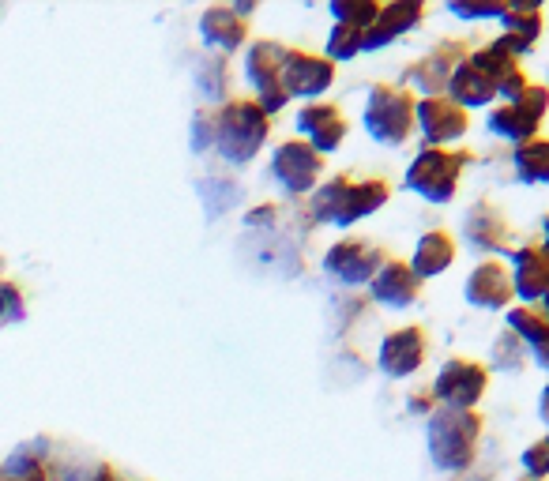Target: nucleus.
Masks as SVG:
<instances>
[{
	"instance_id": "29",
	"label": "nucleus",
	"mask_w": 549,
	"mask_h": 481,
	"mask_svg": "<svg viewBox=\"0 0 549 481\" xmlns=\"http://www.w3.org/2000/svg\"><path fill=\"white\" fill-rule=\"evenodd\" d=\"M448 8H452V16H459V19H501L504 16V4H493V0H478V4L452 0Z\"/></svg>"
},
{
	"instance_id": "22",
	"label": "nucleus",
	"mask_w": 549,
	"mask_h": 481,
	"mask_svg": "<svg viewBox=\"0 0 549 481\" xmlns=\"http://www.w3.org/2000/svg\"><path fill=\"white\" fill-rule=\"evenodd\" d=\"M508 327L519 335V342L531 350L534 365L549 369V324L542 309H531V305H519V309L508 312Z\"/></svg>"
},
{
	"instance_id": "32",
	"label": "nucleus",
	"mask_w": 549,
	"mask_h": 481,
	"mask_svg": "<svg viewBox=\"0 0 549 481\" xmlns=\"http://www.w3.org/2000/svg\"><path fill=\"white\" fill-rule=\"evenodd\" d=\"M542 316H546V324H549V294L542 297Z\"/></svg>"
},
{
	"instance_id": "28",
	"label": "nucleus",
	"mask_w": 549,
	"mask_h": 481,
	"mask_svg": "<svg viewBox=\"0 0 549 481\" xmlns=\"http://www.w3.org/2000/svg\"><path fill=\"white\" fill-rule=\"evenodd\" d=\"M523 459V470H527V478H549V436H542V440H534L531 448L519 455Z\"/></svg>"
},
{
	"instance_id": "3",
	"label": "nucleus",
	"mask_w": 549,
	"mask_h": 481,
	"mask_svg": "<svg viewBox=\"0 0 549 481\" xmlns=\"http://www.w3.org/2000/svg\"><path fill=\"white\" fill-rule=\"evenodd\" d=\"M471 155L467 151H448V147H425L414 155L407 170V188L418 192L429 203H448L459 188V177L467 170Z\"/></svg>"
},
{
	"instance_id": "10",
	"label": "nucleus",
	"mask_w": 549,
	"mask_h": 481,
	"mask_svg": "<svg viewBox=\"0 0 549 481\" xmlns=\"http://www.w3.org/2000/svg\"><path fill=\"white\" fill-rule=\"evenodd\" d=\"M425 350H429V342H425L422 327H399L380 342V373L395 376V380L418 373L425 365Z\"/></svg>"
},
{
	"instance_id": "12",
	"label": "nucleus",
	"mask_w": 549,
	"mask_h": 481,
	"mask_svg": "<svg viewBox=\"0 0 549 481\" xmlns=\"http://www.w3.org/2000/svg\"><path fill=\"white\" fill-rule=\"evenodd\" d=\"M425 16V8L418 0H395V4H384L373 19V27L361 34V49H380L392 46L399 34H407L410 27H418Z\"/></svg>"
},
{
	"instance_id": "18",
	"label": "nucleus",
	"mask_w": 549,
	"mask_h": 481,
	"mask_svg": "<svg viewBox=\"0 0 549 481\" xmlns=\"http://www.w3.org/2000/svg\"><path fill=\"white\" fill-rule=\"evenodd\" d=\"M298 128L313 140V151L324 155V151H335L346 136V125L339 117V109L328 106V102H316V106H305L298 113Z\"/></svg>"
},
{
	"instance_id": "19",
	"label": "nucleus",
	"mask_w": 549,
	"mask_h": 481,
	"mask_svg": "<svg viewBox=\"0 0 549 481\" xmlns=\"http://www.w3.org/2000/svg\"><path fill=\"white\" fill-rule=\"evenodd\" d=\"M267 136V125H264V113H256L252 106H234L230 117H226V132H222V143L234 151L230 158H249Z\"/></svg>"
},
{
	"instance_id": "6",
	"label": "nucleus",
	"mask_w": 549,
	"mask_h": 481,
	"mask_svg": "<svg viewBox=\"0 0 549 481\" xmlns=\"http://www.w3.org/2000/svg\"><path fill=\"white\" fill-rule=\"evenodd\" d=\"M546 109H549V91L538 87V83H531L516 102H504L501 109H493L486 125L493 136H504V140H512L519 147V143L534 140V132L542 125Z\"/></svg>"
},
{
	"instance_id": "14",
	"label": "nucleus",
	"mask_w": 549,
	"mask_h": 481,
	"mask_svg": "<svg viewBox=\"0 0 549 481\" xmlns=\"http://www.w3.org/2000/svg\"><path fill=\"white\" fill-rule=\"evenodd\" d=\"M335 79L331 61L309 57V53H286L283 61V91L286 94H301V98H316L324 94Z\"/></svg>"
},
{
	"instance_id": "23",
	"label": "nucleus",
	"mask_w": 549,
	"mask_h": 481,
	"mask_svg": "<svg viewBox=\"0 0 549 481\" xmlns=\"http://www.w3.org/2000/svg\"><path fill=\"white\" fill-rule=\"evenodd\" d=\"M463 230L471 237L474 249H504L508 245V222L497 207H489V203H478L467 222H463Z\"/></svg>"
},
{
	"instance_id": "33",
	"label": "nucleus",
	"mask_w": 549,
	"mask_h": 481,
	"mask_svg": "<svg viewBox=\"0 0 549 481\" xmlns=\"http://www.w3.org/2000/svg\"><path fill=\"white\" fill-rule=\"evenodd\" d=\"M519 481H538V478H519Z\"/></svg>"
},
{
	"instance_id": "17",
	"label": "nucleus",
	"mask_w": 549,
	"mask_h": 481,
	"mask_svg": "<svg viewBox=\"0 0 549 481\" xmlns=\"http://www.w3.org/2000/svg\"><path fill=\"white\" fill-rule=\"evenodd\" d=\"M501 42L512 53H531L538 46V38H542V12H538V4H527V0H516V4H504V16H501Z\"/></svg>"
},
{
	"instance_id": "7",
	"label": "nucleus",
	"mask_w": 549,
	"mask_h": 481,
	"mask_svg": "<svg viewBox=\"0 0 549 481\" xmlns=\"http://www.w3.org/2000/svg\"><path fill=\"white\" fill-rule=\"evenodd\" d=\"M467 125H471L467 109L455 106L448 94H433V98H422L414 106V128L429 140V147H444V143L459 140Z\"/></svg>"
},
{
	"instance_id": "21",
	"label": "nucleus",
	"mask_w": 549,
	"mask_h": 481,
	"mask_svg": "<svg viewBox=\"0 0 549 481\" xmlns=\"http://www.w3.org/2000/svg\"><path fill=\"white\" fill-rule=\"evenodd\" d=\"M455 264V241L452 233L444 230H429L418 237V245H414V256H410V271L418 275V279H433L440 271H448Z\"/></svg>"
},
{
	"instance_id": "5",
	"label": "nucleus",
	"mask_w": 549,
	"mask_h": 481,
	"mask_svg": "<svg viewBox=\"0 0 549 481\" xmlns=\"http://www.w3.org/2000/svg\"><path fill=\"white\" fill-rule=\"evenodd\" d=\"M489 388V373L482 361L471 357H452L440 365L437 380H433V403L448 406V410H474L478 399Z\"/></svg>"
},
{
	"instance_id": "31",
	"label": "nucleus",
	"mask_w": 549,
	"mask_h": 481,
	"mask_svg": "<svg viewBox=\"0 0 549 481\" xmlns=\"http://www.w3.org/2000/svg\"><path fill=\"white\" fill-rule=\"evenodd\" d=\"M538 249L546 252V260H549V218H546V241H542V245H538Z\"/></svg>"
},
{
	"instance_id": "16",
	"label": "nucleus",
	"mask_w": 549,
	"mask_h": 481,
	"mask_svg": "<svg viewBox=\"0 0 549 481\" xmlns=\"http://www.w3.org/2000/svg\"><path fill=\"white\" fill-rule=\"evenodd\" d=\"M418 294H422V279L403 260H388L373 275V297L388 309H407V305L418 301Z\"/></svg>"
},
{
	"instance_id": "2",
	"label": "nucleus",
	"mask_w": 549,
	"mask_h": 481,
	"mask_svg": "<svg viewBox=\"0 0 549 481\" xmlns=\"http://www.w3.org/2000/svg\"><path fill=\"white\" fill-rule=\"evenodd\" d=\"M392 196L388 181H350V177H335L331 185H324L316 192L313 211L316 218L324 222H335V226H350L358 218L373 215L377 207H384Z\"/></svg>"
},
{
	"instance_id": "24",
	"label": "nucleus",
	"mask_w": 549,
	"mask_h": 481,
	"mask_svg": "<svg viewBox=\"0 0 549 481\" xmlns=\"http://www.w3.org/2000/svg\"><path fill=\"white\" fill-rule=\"evenodd\" d=\"M516 173L519 181H527V185H549V140H527L516 147Z\"/></svg>"
},
{
	"instance_id": "25",
	"label": "nucleus",
	"mask_w": 549,
	"mask_h": 481,
	"mask_svg": "<svg viewBox=\"0 0 549 481\" xmlns=\"http://www.w3.org/2000/svg\"><path fill=\"white\" fill-rule=\"evenodd\" d=\"M467 61L478 64V68H482V72H486V76L493 79V83H501L504 76H512V72L519 68V64H516V53L504 46L501 38H497V42H489V46H482L478 53H471Z\"/></svg>"
},
{
	"instance_id": "27",
	"label": "nucleus",
	"mask_w": 549,
	"mask_h": 481,
	"mask_svg": "<svg viewBox=\"0 0 549 481\" xmlns=\"http://www.w3.org/2000/svg\"><path fill=\"white\" fill-rule=\"evenodd\" d=\"M358 53H361V34L335 23V31H331V38H328L331 61H350V57H358Z\"/></svg>"
},
{
	"instance_id": "13",
	"label": "nucleus",
	"mask_w": 549,
	"mask_h": 481,
	"mask_svg": "<svg viewBox=\"0 0 549 481\" xmlns=\"http://www.w3.org/2000/svg\"><path fill=\"white\" fill-rule=\"evenodd\" d=\"M324 170V155H316L309 143H283L275 155V177L290 192H309Z\"/></svg>"
},
{
	"instance_id": "11",
	"label": "nucleus",
	"mask_w": 549,
	"mask_h": 481,
	"mask_svg": "<svg viewBox=\"0 0 549 481\" xmlns=\"http://www.w3.org/2000/svg\"><path fill=\"white\" fill-rule=\"evenodd\" d=\"M463 294L474 309H504L512 301V271L501 260H486L471 271V279L463 286Z\"/></svg>"
},
{
	"instance_id": "4",
	"label": "nucleus",
	"mask_w": 549,
	"mask_h": 481,
	"mask_svg": "<svg viewBox=\"0 0 549 481\" xmlns=\"http://www.w3.org/2000/svg\"><path fill=\"white\" fill-rule=\"evenodd\" d=\"M414 106L418 98L407 87H373L365 102V132L384 147H403L414 132Z\"/></svg>"
},
{
	"instance_id": "26",
	"label": "nucleus",
	"mask_w": 549,
	"mask_h": 481,
	"mask_svg": "<svg viewBox=\"0 0 549 481\" xmlns=\"http://www.w3.org/2000/svg\"><path fill=\"white\" fill-rule=\"evenodd\" d=\"M380 4H373V0H354V4H331V16H335V23L339 27H350V31L365 34L369 27H373V19H377Z\"/></svg>"
},
{
	"instance_id": "1",
	"label": "nucleus",
	"mask_w": 549,
	"mask_h": 481,
	"mask_svg": "<svg viewBox=\"0 0 549 481\" xmlns=\"http://www.w3.org/2000/svg\"><path fill=\"white\" fill-rule=\"evenodd\" d=\"M429 455L440 470H467L478 451V436H482V418L474 410H448L440 406L429 414Z\"/></svg>"
},
{
	"instance_id": "34",
	"label": "nucleus",
	"mask_w": 549,
	"mask_h": 481,
	"mask_svg": "<svg viewBox=\"0 0 549 481\" xmlns=\"http://www.w3.org/2000/svg\"><path fill=\"white\" fill-rule=\"evenodd\" d=\"M546 91H549V87H546Z\"/></svg>"
},
{
	"instance_id": "8",
	"label": "nucleus",
	"mask_w": 549,
	"mask_h": 481,
	"mask_svg": "<svg viewBox=\"0 0 549 481\" xmlns=\"http://www.w3.org/2000/svg\"><path fill=\"white\" fill-rule=\"evenodd\" d=\"M384 264H388V252L373 245V241H358V237L339 241L324 260V267L343 282H373V275Z\"/></svg>"
},
{
	"instance_id": "15",
	"label": "nucleus",
	"mask_w": 549,
	"mask_h": 481,
	"mask_svg": "<svg viewBox=\"0 0 549 481\" xmlns=\"http://www.w3.org/2000/svg\"><path fill=\"white\" fill-rule=\"evenodd\" d=\"M508 271H512V294L523 297L527 305H534V301H542L549 294V260L538 245H523L512 256Z\"/></svg>"
},
{
	"instance_id": "30",
	"label": "nucleus",
	"mask_w": 549,
	"mask_h": 481,
	"mask_svg": "<svg viewBox=\"0 0 549 481\" xmlns=\"http://www.w3.org/2000/svg\"><path fill=\"white\" fill-rule=\"evenodd\" d=\"M538 418H542V425H549V384L542 388V399H538Z\"/></svg>"
},
{
	"instance_id": "9",
	"label": "nucleus",
	"mask_w": 549,
	"mask_h": 481,
	"mask_svg": "<svg viewBox=\"0 0 549 481\" xmlns=\"http://www.w3.org/2000/svg\"><path fill=\"white\" fill-rule=\"evenodd\" d=\"M463 61H467V46H463V42H440V46L429 49V53H425L418 64H410L407 83L414 87V91H422L425 98L444 94V87H448L452 72Z\"/></svg>"
},
{
	"instance_id": "20",
	"label": "nucleus",
	"mask_w": 549,
	"mask_h": 481,
	"mask_svg": "<svg viewBox=\"0 0 549 481\" xmlns=\"http://www.w3.org/2000/svg\"><path fill=\"white\" fill-rule=\"evenodd\" d=\"M444 94L452 98L455 106L463 109H478V106H489L493 98H497V83L478 68V64L463 61L459 68L452 72V79H448V87H444Z\"/></svg>"
}]
</instances>
